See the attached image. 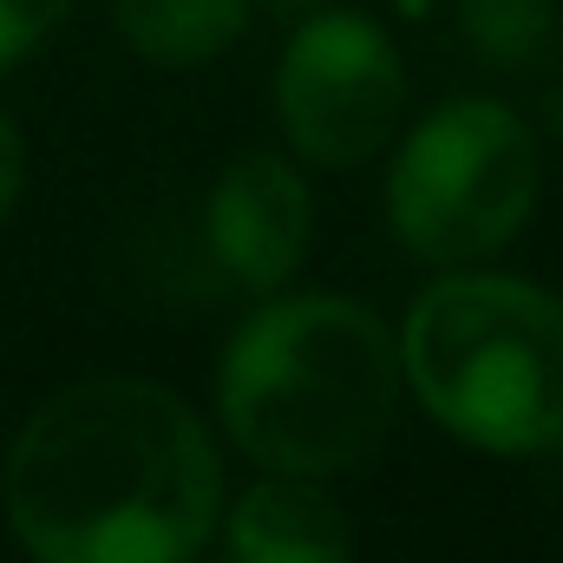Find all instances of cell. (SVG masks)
<instances>
[{
	"label": "cell",
	"instance_id": "10",
	"mask_svg": "<svg viewBox=\"0 0 563 563\" xmlns=\"http://www.w3.org/2000/svg\"><path fill=\"white\" fill-rule=\"evenodd\" d=\"M66 7H73V0H0V66L26 59V53L66 20Z\"/></svg>",
	"mask_w": 563,
	"mask_h": 563
},
{
	"label": "cell",
	"instance_id": "3",
	"mask_svg": "<svg viewBox=\"0 0 563 563\" xmlns=\"http://www.w3.org/2000/svg\"><path fill=\"white\" fill-rule=\"evenodd\" d=\"M400 374L452 439L531 459L563 445V301L498 269L439 276L400 321Z\"/></svg>",
	"mask_w": 563,
	"mask_h": 563
},
{
	"label": "cell",
	"instance_id": "8",
	"mask_svg": "<svg viewBox=\"0 0 563 563\" xmlns=\"http://www.w3.org/2000/svg\"><path fill=\"white\" fill-rule=\"evenodd\" d=\"M119 40L151 66H203L250 26V0H112Z\"/></svg>",
	"mask_w": 563,
	"mask_h": 563
},
{
	"label": "cell",
	"instance_id": "6",
	"mask_svg": "<svg viewBox=\"0 0 563 563\" xmlns=\"http://www.w3.org/2000/svg\"><path fill=\"white\" fill-rule=\"evenodd\" d=\"M308 230H314V197L301 170L276 151H236L210 184V203H203L210 256L250 295H276L301 269Z\"/></svg>",
	"mask_w": 563,
	"mask_h": 563
},
{
	"label": "cell",
	"instance_id": "12",
	"mask_svg": "<svg viewBox=\"0 0 563 563\" xmlns=\"http://www.w3.org/2000/svg\"><path fill=\"white\" fill-rule=\"evenodd\" d=\"M288 7H301V0H288Z\"/></svg>",
	"mask_w": 563,
	"mask_h": 563
},
{
	"label": "cell",
	"instance_id": "7",
	"mask_svg": "<svg viewBox=\"0 0 563 563\" xmlns=\"http://www.w3.org/2000/svg\"><path fill=\"white\" fill-rule=\"evenodd\" d=\"M230 563H354V525L314 478L269 472L230 511Z\"/></svg>",
	"mask_w": 563,
	"mask_h": 563
},
{
	"label": "cell",
	"instance_id": "4",
	"mask_svg": "<svg viewBox=\"0 0 563 563\" xmlns=\"http://www.w3.org/2000/svg\"><path fill=\"white\" fill-rule=\"evenodd\" d=\"M538 203V139L498 99H445L407 132L387 177L400 250L439 269L498 256Z\"/></svg>",
	"mask_w": 563,
	"mask_h": 563
},
{
	"label": "cell",
	"instance_id": "2",
	"mask_svg": "<svg viewBox=\"0 0 563 563\" xmlns=\"http://www.w3.org/2000/svg\"><path fill=\"white\" fill-rule=\"evenodd\" d=\"M400 334L347 295L256 308L217 367V413L243 459L288 478L354 472L400 413Z\"/></svg>",
	"mask_w": 563,
	"mask_h": 563
},
{
	"label": "cell",
	"instance_id": "9",
	"mask_svg": "<svg viewBox=\"0 0 563 563\" xmlns=\"http://www.w3.org/2000/svg\"><path fill=\"white\" fill-rule=\"evenodd\" d=\"M459 33L492 66H538L558 33V13L551 0H459Z\"/></svg>",
	"mask_w": 563,
	"mask_h": 563
},
{
	"label": "cell",
	"instance_id": "11",
	"mask_svg": "<svg viewBox=\"0 0 563 563\" xmlns=\"http://www.w3.org/2000/svg\"><path fill=\"white\" fill-rule=\"evenodd\" d=\"M20 184H26V144H20V125L0 112V223L20 203Z\"/></svg>",
	"mask_w": 563,
	"mask_h": 563
},
{
	"label": "cell",
	"instance_id": "5",
	"mask_svg": "<svg viewBox=\"0 0 563 563\" xmlns=\"http://www.w3.org/2000/svg\"><path fill=\"white\" fill-rule=\"evenodd\" d=\"M282 139L314 170H354L407 119V66L367 13H314L276 66Z\"/></svg>",
	"mask_w": 563,
	"mask_h": 563
},
{
	"label": "cell",
	"instance_id": "1",
	"mask_svg": "<svg viewBox=\"0 0 563 563\" xmlns=\"http://www.w3.org/2000/svg\"><path fill=\"white\" fill-rule=\"evenodd\" d=\"M0 492L33 563H190L223 511V459L170 387L99 374L20 426Z\"/></svg>",
	"mask_w": 563,
	"mask_h": 563
}]
</instances>
